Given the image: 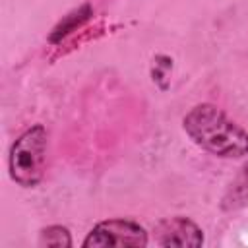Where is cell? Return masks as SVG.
<instances>
[{
    "instance_id": "cell-3",
    "label": "cell",
    "mask_w": 248,
    "mask_h": 248,
    "mask_svg": "<svg viewBox=\"0 0 248 248\" xmlns=\"http://www.w3.org/2000/svg\"><path fill=\"white\" fill-rule=\"evenodd\" d=\"M149 232L132 219H107L99 221L83 238V248H101V246H147Z\"/></svg>"
},
{
    "instance_id": "cell-2",
    "label": "cell",
    "mask_w": 248,
    "mask_h": 248,
    "mask_svg": "<svg viewBox=\"0 0 248 248\" xmlns=\"http://www.w3.org/2000/svg\"><path fill=\"white\" fill-rule=\"evenodd\" d=\"M48 134L43 124H33L23 130L10 147L8 170L10 178L21 188H35L46 169Z\"/></svg>"
},
{
    "instance_id": "cell-8",
    "label": "cell",
    "mask_w": 248,
    "mask_h": 248,
    "mask_svg": "<svg viewBox=\"0 0 248 248\" xmlns=\"http://www.w3.org/2000/svg\"><path fill=\"white\" fill-rule=\"evenodd\" d=\"M153 62H155V64H153V70H151L153 81L159 83V87L163 89V81H161V79H167V74H169V70L172 68V58H169V56H165V54H159V56H155Z\"/></svg>"
},
{
    "instance_id": "cell-4",
    "label": "cell",
    "mask_w": 248,
    "mask_h": 248,
    "mask_svg": "<svg viewBox=\"0 0 248 248\" xmlns=\"http://www.w3.org/2000/svg\"><path fill=\"white\" fill-rule=\"evenodd\" d=\"M153 236H155V244L165 248L169 246L198 248L203 244V231L198 227V223H194L190 217L184 215L165 217L157 221V225L153 227Z\"/></svg>"
},
{
    "instance_id": "cell-7",
    "label": "cell",
    "mask_w": 248,
    "mask_h": 248,
    "mask_svg": "<svg viewBox=\"0 0 248 248\" xmlns=\"http://www.w3.org/2000/svg\"><path fill=\"white\" fill-rule=\"evenodd\" d=\"M74 244L68 227L64 225H50L39 232V246H52V248H70Z\"/></svg>"
},
{
    "instance_id": "cell-1",
    "label": "cell",
    "mask_w": 248,
    "mask_h": 248,
    "mask_svg": "<svg viewBox=\"0 0 248 248\" xmlns=\"http://www.w3.org/2000/svg\"><path fill=\"white\" fill-rule=\"evenodd\" d=\"M182 128L198 147L215 157L240 159L248 155V132L213 103L192 107L182 118Z\"/></svg>"
},
{
    "instance_id": "cell-6",
    "label": "cell",
    "mask_w": 248,
    "mask_h": 248,
    "mask_svg": "<svg viewBox=\"0 0 248 248\" xmlns=\"http://www.w3.org/2000/svg\"><path fill=\"white\" fill-rule=\"evenodd\" d=\"M91 16H93V8H91L89 2H85V4H81V6H78V8H74L70 14H66V16L52 27V31H50V35H48V43H50V45L62 43V41L68 39L74 31H78L81 25H85V21H87Z\"/></svg>"
},
{
    "instance_id": "cell-5",
    "label": "cell",
    "mask_w": 248,
    "mask_h": 248,
    "mask_svg": "<svg viewBox=\"0 0 248 248\" xmlns=\"http://www.w3.org/2000/svg\"><path fill=\"white\" fill-rule=\"evenodd\" d=\"M219 205L223 211H238L248 207V159L242 163L236 176L231 180Z\"/></svg>"
}]
</instances>
